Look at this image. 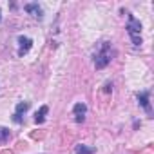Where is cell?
Returning <instances> with one entry per match:
<instances>
[{"label": "cell", "mask_w": 154, "mask_h": 154, "mask_svg": "<svg viewBox=\"0 0 154 154\" xmlns=\"http://www.w3.org/2000/svg\"><path fill=\"white\" fill-rule=\"evenodd\" d=\"M140 154H154V145H147L143 150H140Z\"/></svg>", "instance_id": "obj_12"}, {"label": "cell", "mask_w": 154, "mask_h": 154, "mask_svg": "<svg viewBox=\"0 0 154 154\" xmlns=\"http://www.w3.org/2000/svg\"><path fill=\"white\" fill-rule=\"evenodd\" d=\"M18 44H20L18 54H20V56H24V54H27V53H29V49H31V45H33V40H31V38H27V36H24V35H20V36H18Z\"/></svg>", "instance_id": "obj_3"}, {"label": "cell", "mask_w": 154, "mask_h": 154, "mask_svg": "<svg viewBox=\"0 0 154 154\" xmlns=\"http://www.w3.org/2000/svg\"><path fill=\"white\" fill-rule=\"evenodd\" d=\"M0 154H13V150H11V149H6V150H2Z\"/></svg>", "instance_id": "obj_15"}, {"label": "cell", "mask_w": 154, "mask_h": 154, "mask_svg": "<svg viewBox=\"0 0 154 154\" xmlns=\"http://www.w3.org/2000/svg\"><path fill=\"white\" fill-rule=\"evenodd\" d=\"M47 112H49V107H47V105H42L40 111H36V114H35V122H36V123H44Z\"/></svg>", "instance_id": "obj_7"}, {"label": "cell", "mask_w": 154, "mask_h": 154, "mask_svg": "<svg viewBox=\"0 0 154 154\" xmlns=\"http://www.w3.org/2000/svg\"><path fill=\"white\" fill-rule=\"evenodd\" d=\"M24 9H26L29 15H33L35 18H42V9H40V6H38V4H26V6H24Z\"/></svg>", "instance_id": "obj_6"}, {"label": "cell", "mask_w": 154, "mask_h": 154, "mask_svg": "<svg viewBox=\"0 0 154 154\" xmlns=\"http://www.w3.org/2000/svg\"><path fill=\"white\" fill-rule=\"evenodd\" d=\"M109 62H111V44L109 42H102V47H100V51L94 56V67L96 69H103Z\"/></svg>", "instance_id": "obj_2"}, {"label": "cell", "mask_w": 154, "mask_h": 154, "mask_svg": "<svg viewBox=\"0 0 154 154\" xmlns=\"http://www.w3.org/2000/svg\"><path fill=\"white\" fill-rule=\"evenodd\" d=\"M136 98H138V102H140V105L149 112V114H152V109H150V103H149V93L147 91H143V93H138L136 94Z\"/></svg>", "instance_id": "obj_5"}, {"label": "cell", "mask_w": 154, "mask_h": 154, "mask_svg": "<svg viewBox=\"0 0 154 154\" xmlns=\"http://www.w3.org/2000/svg\"><path fill=\"white\" fill-rule=\"evenodd\" d=\"M31 138L33 140H44L45 138V131H31Z\"/></svg>", "instance_id": "obj_11"}, {"label": "cell", "mask_w": 154, "mask_h": 154, "mask_svg": "<svg viewBox=\"0 0 154 154\" xmlns=\"http://www.w3.org/2000/svg\"><path fill=\"white\" fill-rule=\"evenodd\" d=\"M76 154H94L93 147H85V145H78L76 147Z\"/></svg>", "instance_id": "obj_8"}, {"label": "cell", "mask_w": 154, "mask_h": 154, "mask_svg": "<svg viewBox=\"0 0 154 154\" xmlns=\"http://www.w3.org/2000/svg\"><path fill=\"white\" fill-rule=\"evenodd\" d=\"M0 20H2V17H0Z\"/></svg>", "instance_id": "obj_16"}, {"label": "cell", "mask_w": 154, "mask_h": 154, "mask_svg": "<svg viewBox=\"0 0 154 154\" xmlns=\"http://www.w3.org/2000/svg\"><path fill=\"white\" fill-rule=\"evenodd\" d=\"M127 33L132 40L134 45H141V24L134 15H129V24H127Z\"/></svg>", "instance_id": "obj_1"}, {"label": "cell", "mask_w": 154, "mask_h": 154, "mask_svg": "<svg viewBox=\"0 0 154 154\" xmlns=\"http://www.w3.org/2000/svg\"><path fill=\"white\" fill-rule=\"evenodd\" d=\"M13 122H15V123H22V116H18V114H13Z\"/></svg>", "instance_id": "obj_14"}, {"label": "cell", "mask_w": 154, "mask_h": 154, "mask_svg": "<svg viewBox=\"0 0 154 154\" xmlns=\"http://www.w3.org/2000/svg\"><path fill=\"white\" fill-rule=\"evenodd\" d=\"M27 109H29V102H20V103L17 105V111H15V114L22 116V112H26Z\"/></svg>", "instance_id": "obj_9"}, {"label": "cell", "mask_w": 154, "mask_h": 154, "mask_svg": "<svg viewBox=\"0 0 154 154\" xmlns=\"http://www.w3.org/2000/svg\"><path fill=\"white\" fill-rule=\"evenodd\" d=\"M72 111H74V120L78 122V123H82V122H84V116H85V112H87V105H85V103H76Z\"/></svg>", "instance_id": "obj_4"}, {"label": "cell", "mask_w": 154, "mask_h": 154, "mask_svg": "<svg viewBox=\"0 0 154 154\" xmlns=\"http://www.w3.org/2000/svg\"><path fill=\"white\" fill-rule=\"evenodd\" d=\"M9 136H11L9 129H6V127H0V141H8V140H9Z\"/></svg>", "instance_id": "obj_10"}, {"label": "cell", "mask_w": 154, "mask_h": 154, "mask_svg": "<svg viewBox=\"0 0 154 154\" xmlns=\"http://www.w3.org/2000/svg\"><path fill=\"white\" fill-rule=\"evenodd\" d=\"M103 91H105V93H111V91H112V85H111V84L107 82V84L103 85Z\"/></svg>", "instance_id": "obj_13"}]
</instances>
